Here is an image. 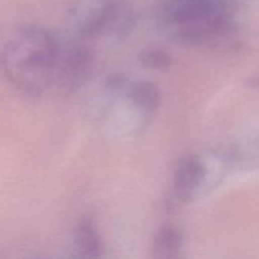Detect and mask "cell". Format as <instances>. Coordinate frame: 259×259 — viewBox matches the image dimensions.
<instances>
[{
  "mask_svg": "<svg viewBox=\"0 0 259 259\" xmlns=\"http://www.w3.org/2000/svg\"><path fill=\"white\" fill-rule=\"evenodd\" d=\"M131 100L142 113L151 115L158 109L161 95L157 86L152 82L137 83L131 91Z\"/></svg>",
  "mask_w": 259,
  "mask_h": 259,
  "instance_id": "cell-6",
  "label": "cell"
},
{
  "mask_svg": "<svg viewBox=\"0 0 259 259\" xmlns=\"http://www.w3.org/2000/svg\"><path fill=\"white\" fill-rule=\"evenodd\" d=\"M93 66V55L85 46H71L58 52L52 85L67 95L80 88L88 78Z\"/></svg>",
  "mask_w": 259,
  "mask_h": 259,
  "instance_id": "cell-2",
  "label": "cell"
},
{
  "mask_svg": "<svg viewBox=\"0 0 259 259\" xmlns=\"http://www.w3.org/2000/svg\"><path fill=\"white\" fill-rule=\"evenodd\" d=\"M206 167L196 156L182 157L177 164L172 184V197L176 202L189 201L206 179Z\"/></svg>",
  "mask_w": 259,
  "mask_h": 259,
  "instance_id": "cell-3",
  "label": "cell"
},
{
  "mask_svg": "<svg viewBox=\"0 0 259 259\" xmlns=\"http://www.w3.org/2000/svg\"><path fill=\"white\" fill-rule=\"evenodd\" d=\"M76 245L82 257L99 258L101 255V240L93 220L81 219L76 228Z\"/></svg>",
  "mask_w": 259,
  "mask_h": 259,
  "instance_id": "cell-5",
  "label": "cell"
},
{
  "mask_svg": "<svg viewBox=\"0 0 259 259\" xmlns=\"http://www.w3.org/2000/svg\"><path fill=\"white\" fill-rule=\"evenodd\" d=\"M181 233L172 225H164L156 234L153 240V257L159 259L179 258L181 254Z\"/></svg>",
  "mask_w": 259,
  "mask_h": 259,
  "instance_id": "cell-4",
  "label": "cell"
},
{
  "mask_svg": "<svg viewBox=\"0 0 259 259\" xmlns=\"http://www.w3.org/2000/svg\"><path fill=\"white\" fill-rule=\"evenodd\" d=\"M142 63L146 67L156 71H166L171 66V57L162 50H153L143 53L141 57Z\"/></svg>",
  "mask_w": 259,
  "mask_h": 259,
  "instance_id": "cell-7",
  "label": "cell"
},
{
  "mask_svg": "<svg viewBox=\"0 0 259 259\" xmlns=\"http://www.w3.org/2000/svg\"><path fill=\"white\" fill-rule=\"evenodd\" d=\"M52 33L34 24L0 30V77L23 95L38 96L52 86L57 61Z\"/></svg>",
  "mask_w": 259,
  "mask_h": 259,
  "instance_id": "cell-1",
  "label": "cell"
}]
</instances>
